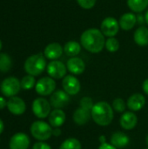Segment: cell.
<instances>
[{"instance_id":"83f0119b","label":"cell","mask_w":148,"mask_h":149,"mask_svg":"<svg viewBox=\"0 0 148 149\" xmlns=\"http://www.w3.org/2000/svg\"><path fill=\"white\" fill-rule=\"evenodd\" d=\"M106 49L110 52H116L120 49V42L116 38H108L106 40Z\"/></svg>"},{"instance_id":"52a82bcc","label":"cell","mask_w":148,"mask_h":149,"mask_svg":"<svg viewBox=\"0 0 148 149\" xmlns=\"http://www.w3.org/2000/svg\"><path fill=\"white\" fill-rule=\"evenodd\" d=\"M56 89V82L51 77H43L38 79L35 86L36 93L40 96L51 95Z\"/></svg>"},{"instance_id":"9c48e42d","label":"cell","mask_w":148,"mask_h":149,"mask_svg":"<svg viewBox=\"0 0 148 149\" xmlns=\"http://www.w3.org/2000/svg\"><path fill=\"white\" fill-rule=\"evenodd\" d=\"M100 31L105 37L113 38L118 34L120 31V23L115 17H106L101 23Z\"/></svg>"},{"instance_id":"6da1fadb","label":"cell","mask_w":148,"mask_h":149,"mask_svg":"<svg viewBox=\"0 0 148 149\" xmlns=\"http://www.w3.org/2000/svg\"><path fill=\"white\" fill-rule=\"evenodd\" d=\"M81 45L91 53L100 52L106 45L104 34L99 29L92 28L85 31L80 37Z\"/></svg>"},{"instance_id":"484cf974","label":"cell","mask_w":148,"mask_h":149,"mask_svg":"<svg viewBox=\"0 0 148 149\" xmlns=\"http://www.w3.org/2000/svg\"><path fill=\"white\" fill-rule=\"evenodd\" d=\"M82 146L80 141L76 138H68L63 141L59 149H81Z\"/></svg>"},{"instance_id":"8992f818","label":"cell","mask_w":148,"mask_h":149,"mask_svg":"<svg viewBox=\"0 0 148 149\" xmlns=\"http://www.w3.org/2000/svg\"><path fill=\"white\" fill-rule=\"evenodd\" d=\"M32 113L38 119H45L49 117L51 112V106L50 101L44 98H37L33 100L31 105Z\"/></svg>"},{"instance_id":"5bb4252c","label":"cell","mask_w":148,"mask_h":149,"mask_svg":"<svg viewBox=\"0 0 148 149\" xmlns=\"http://www.w3.org/2000/svg\"><path fill=\"white\" fill-rule=\"evenodd\" d=\"M66 67L72 75H80L85 70V64L82 58L79 57H72L68 59Z\"/></svg>"},{"instance_id":"d6a6232c","label":"cell","mask_w":148,"mask_h":149,"mask_svg":"<svg viewBox=\"0 0 148 149\" xmlns=\"http://www.w3.org/2000/svg\"><path fill=\"white\" fill-rule=\"evenodd\" d=\"M99 149H118L116 148L114 146H113L111 143H107V142H104L101 143L100 146L99 147Z\"/></svg>"},{"instance_id":"7402d4cb","label":"cell","mask_w":148,"mask_h":149,"mask_svg":"<svg viewBox=\"0 0 148 149\" xmlns=\"http://www.w3.org/2000/svg\"><path fill=\"white\" fill-rule=\"evenodd\" d=\"M134 42L140 46H147L148 45V28L145 26L139 27L133 34Z\"/></svg>"},{"instance_id":"cb8c5ba5","label":"cell","mask_w":148,"mask_h":149,"mask_svg":"<svg viewBox=\"0 0 148 149\" xmlns=\"http://www.w3.org/2000/svg\"><path fill=\"white\" fill-rule=\"evenodd\" d=\"M127 6L133 12H142L148 6V0H126Z\"/></svg>"},{"instance_id":"4dcf8cb0","label":"cell","mask_w":148,"mask_h":149,"mask_svg":"<svg viewBox=\"0 0 148 149\" xmlns=\"http://www.w3.org/2000/svg\"><path fill=\"white\" fill-rule=\"evenodd\" d=\"M96 2L97 0H77L78 4L85 10H90L93 8L96 4Z\"/></svg>"},{"instance_id":"d6986e66","label":"cell","mask_w":148,"mask_h":149,"mask_svg":"<svg viewBox=\"0 0 148 149\" xmlns=\"http://www.w3.org/2000/svg\"><path fill=\"white\" fill-rule=\"evenodd\" d=\"M65 113L62 109H54L53 111L51 112L49 117H48V121L49 124L53 127H60L62 125H64L65 121Z\"/></svg>"},{"instance_id":"603a6c76","label":"cell","mask_w":148,"mask_h":149,"mask_svg":"<svg viewBox=\"0 0 148 149\" xmlns=\"http://www.w3.org/2000/svg\"><path fill=\"white\" fill-rule=\"evenodd\" d=\"M64 52L67 56L71 58L77 57V55H79L81 52V45L77 41H68L64 46Z\"/></svg>"},{"instance_id":"ffe728a7","label":"cell","mask_w":148,"mask_h":149,"mask_svg":"<svg viewBox=\"0 0 148 149\" xmlns=\"http://www.w3.org/2000/svg\"><path fill=\"white\" fill-rule=\"evenodd\" d=\"M137 22V17L133 12H126L123 14L120 18V27L124 31L132 30Z\"/></svg>"},{"instance_id":"f1b7e54d","label":"cell","mask_w":148,"mask_h":149,"mask_svg":"<svg viewBox=\"0 0 148 149\" xmlns=\"http://www.w3.org/2000/svg\"><path fill=\"white\" fill-rule=\"evenodd\" d=\"M113 109L115 110L117 113H125L126 109V101L121 99V98H116L113 101Z\"/></svg>"},{"instance_id":"30bf717a","label":"cell","mask_w":148,"mask_h":149,"mask_svg":"<svg viewBox=\"0 0 148 149\" xmlns=\"http://www.w3.org/2000/svg\"><path fill=\"white\" fill-rule=\"evenodd\" d=\"M69 103L70 95L64 90H57L50 97V104L54 109H62Z\"/></svg>"},{"instance_id":"e0dca14e","label":"cell","mask_w":148,"mask_h":149,"mask_svg":"<svg viewBox=\"0 0 148 149\" xmlns=\"http://www.w3.org/2000/svg\"><path fill=\"white\" fill-rule=\"evenodd\" d=\"M138 123V117L133 112H125L120 116V127L125 130H132L133 129Z\"/></svg>"},{"instance_id":"ba28073f","label":"cell","mask_w":148,"mask_h":149,"mask_svg":"<svg viewBox=\"0 0 148 149\" xmlns=\"http://www.w3.org/2000/svg\"><path fill=\"white\" fill-rule=\"evenodd\" d=\"M46 72L53 79H60L66 76L67 67L59 60H51L46 66Z\"/></svg>"},{"instance_id":"9a60e30c","label":"cell","mask_w":148,"mask_h":149,"mask_svg":"<svg viewBox=\"0 0 148 149\" xmlns=\"http://www.w3.org/2000/svg\"><path fill=\"white\" fill-rule=\"evenodd\" d=\"M146 105V98L141 93H134L131 95L127 101L126 106L129 110L132 112H138L141 110Z\"/></svg>"},{"instance_id":"d590c367","label":"cell","mask_w":148,"mask_h":149,"mask_svg":"<svg viewBox=\"0 0 148 149\" xmlns=\"http://www.w3.org/2000/svg\"><path fill=\"white\" fill-rule=\"evenodd\" d=\"M142 89L144 91V93L148 95V79H147L144 82H143V85H142Z\"/></svg>"},{"instance_id":"f35d334b","label":"cell","mask_w":148,"mask_h":149,"mask_svg":"<svg viewBox=\"0 0 148 149\" xmlns=\"http://www.w3.org/2000/svg\"><path fill=\"white\" fill-rule=\"evenodd\" d=\"M146 143H147V145L148 146V134L147 135V137H146Z\"/></svg>"},{"instance_id":"44dd1931","label":"cell","mask_w":148,"mask_h":149,"mask_svg":"<svg viewBox=\"0 0 148 149\" xmlns=\"http://www.w3.org/2000/svg\"><path fill=\"white\" fill-rule=\"evenodd\" d=\"M91 118H92L91 111L85 110L82 107L76 109L75 112L73 113V116H72L74 123L79 126L85 125L86 123H88V121L90 120Z\"/></svg>"},{"instance_id":"74e56055","label":"cell","mask_w":148,"mask_h":149,"mask_svg":"<svg viewBox=\"0 0 148 149\" xmlns=\"http://www.w3.org/2000/svg\"><path fill=\"white\" fill-rule=\"evenodd\" d=\"M145 20H146V23L148 25V10H147L146 14H145Z\"/></svg>"},{"instance_id":"60d3db41","label":"cell","mask_w":148,"mask_h":149,"mask_svg":"<svg viewBox=\"0 0 148 149\" xmlns=\"http://www.w3.org/2000/svg\"><path fill=\"white\" fill-rule=\"evenodd\" d=\"M147 149H148V148H147Z\"/></svg>"},{"instance_id":"7a4b0ae2","label":"cell","mask_w":148,"mask_h":149,"mask_svg":"<svg viewBox=\"0 0 148 149\" xmlns=\"http://www.w3.org/2000/svg\"><path fill=\"white\" fill-rule=\"evenodd\" d=\"M91 115L92 120L101 127L110 125L114 118L113 107L106 101H99L94 104L91 111Z\"/></svg>"},{"instance_id":"2e32d148","label":"cell","mask_w":148,"mask_h":149,"mask_svg":"<svg viewBox=\"0 0 148 149\" xmlns=\"http://www.w3.org/2000/svg\"><path fill=\"white\" fill-rule=\"evenodd\" d=\"M64 52V48L58 43H51L46 45L44 51V55L50 60H58Z\"/></svg>"},{"instance_id":"e575fe53","label":"cell","mask_w":148,"mask_h":149,"mask_svg":"<svg viewBox=\"0 0 148 149\" xmlns=\"http://www.w3.org/2000/svg\"><path fill=\"white\" fill-rule=\"evenodd\" d=\"M6 106H7V100L3 97L0 96V110L6 107Z\"/></svg>"},{"instance_id":"1f68e13d","label":"cell","mask_w":148,"mask_h":149,"mask_svg":"<svg viewBox=\"0 0 148 149\" xmlns=\"http://www.w3.org/2000/svg\"><path fill=\"white\" fill-rule=\"evenodd\" d=\"M32 149H51V147L44 141H38L34 143Z\"/></svg>"},{"instance_id":"4316f807","label":"cell","mask_w":148,"mask_h":149,"mask_svg":"<svg viewBox=\"0 0 148 149\" xmlns=\"http://www.w3.org/2000/svg\"><path fill=\"white\" fill-rule=\"evenodd\" d=\"M36 79L34 76L27 74L26 76L23 77L22 79L20 80V85L21 88L24 90H31L36 86Z\"/></svg>"},{"instance_id":"277c9868","label":"cell","mask_w":148,"mask_h":149,"mask_svg":"<svg viewBox=\"0 0 148 149\" xmlns=\"http://www.w3.org/2000/svg\"><path fill=\"white\" fill-rule=\"evenodd\" d=\"M52 129L49 123L43 120H36L31 124L30 131L34 139L38 141H45L52 136Z\"/></svg>"},{"instance_id":"f546056e","label":"cell","mask_w":148,"mask_h":149,"mask_svg":"<svg viewBox=\"0 0 148 149\" xmlns=\"http://www.w3.org/2000/svg\"><path fill=\"white\" fill-rule=\"evenodd\" d=\"M80 107L85 109V110H88V111H92L94 104H93V101H92V99L88 97V96H85V97H83L81 100H80Z\"/></svg>"},{"instance_id":"ab89813d","label":"cell","mask_w":148,"mask_h":149,"mask_svg":"<svg viewBox=\"0 0 148 149\" xmlns=\"http://www.w3.org/2000/svg\"><path fill=\"white\" fill-rule=\"evenodd\" d=\"M2 46H3V44H2V41H1V39H0V51H1V49H2Z\"/></svg>"},{"instance_id":"ac0fdd59","label":"cell","mask_w":148,"mask_h":149,"mask_svg":"<svg viewBox=\"0 0 148 149\" xmlns=\"http://www.w3.org/2000/svg\"><path fill=\"white\" fill-rule=\"evenodd\" d=\"M110 143L116 148L122 149L126 148L130 143V138L123 132H115L110 138Z\"/></svg>"},{"instance_id":"8fae6325","label":"cell","mask_w":148,"mask_h":149,"mask_svg":"<svg viewBox=\"0 0 148 149\" xmlns=\"http://www.w3.org/2000/svg\"><path fill=\"white\" fill-rule=\"evenodd\" d=\"M63 90L70 96L76 95L81 89L79 80L74 75H66L62 80Z\"/></svg>"},{"instance_id":"7c38bea8","label":"cell","mask_w":148,"mask_h":149,"mask_svg":"<svg viewBox=\"0 0 148 149\" xmlns=\"http://www.w3.org/2000/svg\"><path fill=\"white\" fill-rule=\"evenodd\" d=\"M6 107L11 114L19 116L24 113L26 110V104L23 99L17 96H14L7 100Z\"/></svg>"},{"instance_id":"4fadbf2b","label":"cell","mask_w":148,"mask_h":149,"mask_svg":"<svg viewBox=\"0 0 148 149\" xmlns=\"http://www.w3.org/2000/svg\"><path fill=\"white\" fill-rule=\"evenodd\" d=\"M31 144L29 136L24 133H17L11 136L9 141L10 149H28Z\"/></svg>"},{"instance_id":"8d00e7d4","label":"cell","mask_w":148,"mask_h":149,"mask_svg":"<svg viewBox=\"0 0 148 149\" xmlns=\"http://www.w3.org/2000/svg\"><path fill=\"white\" fill-rule=\"evenodd\" d=\"M4 130V124H3V121L0 119V134L3 132Z\"/></svg>"},{"instance_id":"d4e9b609","label":"cell","mask_w":148,"mask_h":149,"mask_svg":"<svg viewBox=\"0 0 148 149\" xmlns=\"http://www.w3.org/2000/svg\"><path fill=\"white\" fill-rule=\"evenodd\" d=\"M12 66L10 57L7 53H0V72H6Z\"/></svg>"},{"instance_id":"3957f363","label":"cell","mask_w":148,"mask_h":149,"mask_svg":"<svg viewBox=\"0 0 148 149\" xmlns=\"http://www.w3.org/2000/svg\"><path fill=\"white\" fill-rule=\"evenodd\" d=\"M46 60L42 53L33 54L27 58L24 62V68L27 74L31 76H39L46 69Z\"/></svg>"},{"instance_id":"5b68a950","label":"cell","mask_w":148,"mask_h":149,"mask_svg":"<svg viewBox=\"0 0 148 149\" xmlns=\"http://www.w3.org/2000/svg\"><path fill=\"white\" fill-rule=\"evenodd\" d=\"M21 89L20 80L16 77L10 76L4 79L0 86L1 93L4 97L11 98L16 96Z\"/></svg>"},{"instance_id":"836d02e7","label":"cell","mask_w":148,"mask_h":149,"mask_svg":"<svg viewBox=\"0 0 148 149\" xmlns=\"http://www.w3.org/2000/svg\"><path fill=\"white\" fill-rule=\"evenodd\" d=\"M62 134V130L59 128V127H56V128H53L52 129V135L55 136V137H58L60 136Z\"/></svg>"}]
</instances>
